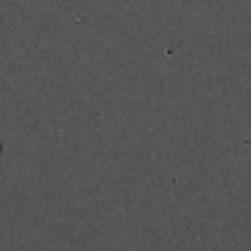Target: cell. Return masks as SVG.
Returning a JSON list of instances; mask_svg holds the SVG:
<instances>
[{"instance_id":"1","label":"cell","mask_w":251,"mask_h":251,"mask_svg":"<svg viewBox=\"0 0 251 251\" xmlns=\"http://www.w3.org/2000/svg\"><path fill=\"white\" fill-rule=\"evenodd\" d=\"M0 151H3V146H0Z\"/></svg>"}]
</instances>
